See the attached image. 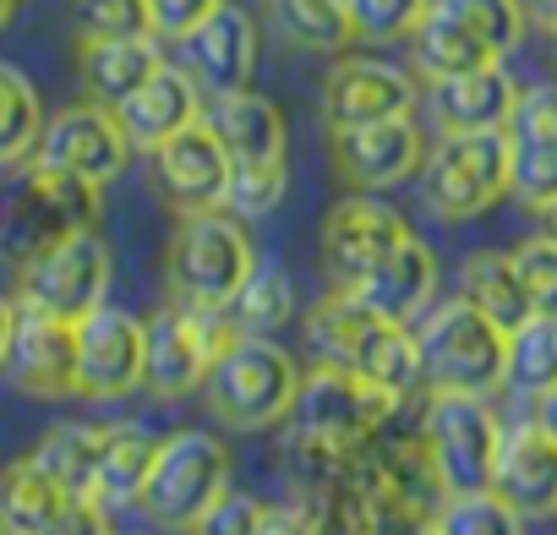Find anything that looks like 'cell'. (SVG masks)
Wrapping results in <instances>:
<instances>
[{"label":"cell","mask_w":557,"mask_h":535,"mask_svg":"<svg viewBox=\"0 0 557 535\" xmlns=\"http://www.w3.org/2000/svg\"><path fill=\"white\" fill-rule=\"evenodd\" d=\"M356 475L361 486L372 492V502L383 508L388 519V535L405 530V524H426L437 513V502L448 497L443 492V475L426 453V437L421 426H383L361 453H356Z\"/></svg>","instance_id":"12"},{"label":"cell","mask_w":557,"mask_h":535,"mask_svg":"<svg viewBox=\"0 0 557 535\" xmlns=\"http://www.w3.org/2000/svg\"><path fill=\"white\" fill-rule=\"evenodd\" d=\"M432 0H345V12L356 23V39L388 45V39H410L416 23L426 17Z\"/></svg>","instance_id":"42"},{"label":"cell","mask_w":557,"mask_h":535,"mask_svg":"<svg viewBox=\"0 0 557 535\" xmlns=\"http://www.w3.org/2000/svg\"><path fill=\"white\" fill-rule=\"evenodd\" d=\"M421 197L443 224L497 208L508 197V132H443L421 159Z\"/></svg>","instance_id":"7"},{"label":"cell","mask_w":557,"mask_h":535,"mask_svg":"<svg viewBox=\"0 0 557 535\" xmlns=\"http://www.w3.org/2000/svg\"><path fill=\"white\" fill-rule=\"evenodd\" d=\"M432 7L443 17H454L459 28H470L497 61L519 50L524 39V12H519V0H432Z\"/></svg>","instance_id":"38"},{"label":"cell","mask_w":557,"mask_h":535,"mask_svg":"<svg viewBox=\"0 0 557 535\" xmlns=\"http://www.w3.org/2000/svg\"><path fill=\"white\" fill-rule=\"evenodd\" d=\"M164 268H170V296L181 307L224 312L235 301V290L246 285V274L257 268V251L235 213L208 208V213H181Z\"/></svg>","instance_id":"5"},{"label":"cell","mask_w":557,"mask_h":535,"mask_svg":"<svg viewBox=\"0 0 557 535\" xmlns=\"http://www.w3.org/2000/svg\"><path fill=\"white\" fill-rule=\"evenodd\" d=\"M262 508H268V502H257L251 492H235V486H230V492L208 508V519H202L197 530H202V535H257Z\"/></svg>","instance_id":"45"},{"label":"cell","mask_w":557,"mask_h":535,"mask_svg":"<svg viewBox=\"0 0 557 535\" xmlns=\"http://www.w3.org/2000/svg\"><path fill=\"white\" fill-rule=\"evenodd\" d=\"M410 55H416V72L421 77H459V72H475V66H492L497 55L470 34V28H459L454 17H443L437 7H426V17L416 23V34H410Z\"/></svg>","instance_id":"31"},{"label":"cell","mask_w":557,"mask_h":535,"mask_svg":"<svg viewBox=\"0 0 557 535\" xmlns=\"http://www.w3.org/2000/svg\"><path fill=\"white\" fill-rule=\"evenodd\" d=\"M99 208H104V186L28 159L0 186V257L28 262L77 229H99Z\"/></svg>","instance_id":"2"},{"label":"cell","mask_w":557,"mask_h":535,"mask_svg":"<svg viewBox=\"0 0 557 535\" xmlns=\"http://www.w3.org/2000/svg\"><path fill=\"white\" fill-rule=\"evenodd\" d=\"M12 323H17V296H0V366H7V345H12Z\"/></svg>","instance_id":"49"},{"label":"cell","mask_w":557,"mask_h":535,"mask_svg":"<svg viewBox=\"0 0 557 535\" xmlns=\"http://www.w3.org/2000/svg\"><path fill=\"white\" fill-rule=\"evenodd\" d=\"M181 55H186V72L197 77V88L208 99L251 88V72H257V23H251V12H240V7L224 0L208 23H197L181 39Z\"/></svg>","instance_id":"22"},{"label":"cell","mask_w":557,"mask_h":535,"mask_svg":"<svg viewBox=\"0 0 557 535\" xmlns=\"http://www.w3.org/2000/svg\"><path fill=\"white\" fill-rule=\"evenodd\" d=\"M115 121H121V132H126L132 148L153 153L164 137H175L181 126L202 121V88H197V77L186 66H170L164 61L126 104H115Z\"/></svg>","instance_id":"23"},{"label":"cell","mask_w":557,"mask_h":535,"mask_svg":"<svg viewBox=\"0 0 557 535\" xmlns=\"http://www.w3.org/2000/svg\"><path fill=\"white\" fill-rule=\"evenodd\" d=\"M72 34L77 45L137 39V34H153V12L148 0H72Z\"/></svg>","instance_id":"40"},{"label":"cell","mask_w":557,"mask_h":535,"mask_svg":"<svg viewBox=\"0 0 557 535\" xmlns=\"http://www.w3.org/2000/svg\"><path fill=\"white\" fill-rule=\"evenodd\" d=\"M535 213H541V235L557 240V202H546V208H535Z\"/></svg>","instance_id":"51"},{"label":"cell","mask_w":557,"mask_h":535,"mask_svg":"<svg viewBox=\"0 0 557 535\" xmlns=\"http://www.w3.org/2000/svg\"><path fill=\"white\" fill-rule=\"evenodd\" d=\"M552 61H557V34H552Z\"/></svg>","instance_id":"54"},{"label":"cell","mask_w":557,"mask_h":535,"mask_svg":"<svg viewBox=\"0 0 557 535\" xmlns=\"http://www.w3.org/2000/svg\"><path fill=\"white\" fill-rule=\"evenodd\" d=\"M437 535H524V519L492 492V486H475V492H448L432 513Z\"/></svg>","instance_id":"37"},{"label":"cell","mask_w":557,"mask_h":535,"mask_svg":"<svg viewBox=\"0 0 557 535\" xmlns=\"http://www.w3.org/2000/svg\"><path fill=\"white\" fill-rule=\"evenodd\" d=\"M459 296L475 301V307H481L492 323H503L508 334H513L524 318H535V307H530V296H524V285H519L513 251H475V257H465V268H459Z\"/></svg>","instance_id":"29"},{"label":"cell","mask_w":557,"mask_h":535,"mask_svg":"<svg viewBox=\"0 0 557 535\" xmlns=\"http://www.w3.org/2000/svg\"><path fill=\"white\" fill-rule=\"evenodd\" d=\"M329 153H334L339 181H350L356 191H388L421 175L426 142L410 115H394V121H367V126H334Z\"/></svg>","instance_id":"17"},{"label":"cell","mask_w":557,"mask_h":535,"mask_svg":"<svg viewBox=\"0 0 557 535\" xmlns=\"http://www.w3.org/2000/svg\"><path fill=\"white\" fill-rule=\"evenodd\" d=\"M219 7H224V0H148L153 34H159V39H175V45H181L197 23H208Z\"/></svg>","instance_id":"46"},{"label":"cell","mask_w":557,"mask_h":535,"mask_svg":"<svg viewBox=\"0 0 557 535\" xmlns=\"http://www.w3.org/2000/svg\"><path fill=\"white\" fill-rule=\"evenodd\" d=\"M421 437H426V453L443 475V492L492 486V464H497V448H503V421L486 405V394L432 388L426 410H421Z\"/></svg>","instance_id":"10"},{"label":"cell","mask_w":557,"mask_h":535,"mask_svg":"<svg viewBox=\"0 0 557 535\" xmlns=\"http://www.w3.org/2000/svg\"><path fill=\"white\" fill-rule=\"evenodd\" d=\"M191 535H202V530H191Z\"/></svg>","instance_id":"56"},{"label":"cell","mask_w":557,"mask_h":535,"mask_svg":"<svg viewBox=\"0 0 557 535\" xmlns=\"http://www.w3.org/2000/svg\"><path fill=\"white\" fill-rule=\"evenodd\" d=\"M230 328L235 334H257V339H273L278 328H285L296 318V279L285 262H257L246 285L235 290V301L224 307Z\"/></svg>","instance_id":"30"},{"label":"cell","mask_w":557,"mask_h":535,"mask_svg":"<svg viewBox=\"0 0 557 535\" xmlns=\"http://www.w3.org/2000/svg\"><path fill=\"white\" fill-rule=\"evenodd\" d=\"M143 366H148V323L121 312V307H99L77 323V399H126L143 388Z\"/></svg>","instance_id":"14"},{"label":"cell","mask_w":557,"mask_h":535,"mask_svg":"<svg viewBox=\"0 0 557 535\" xmlns=\"http://www.w3.org/2000/svg\"><path fill=\"white\" fill-rule=\"evenodd\" d=\"M503 132H508V142H546V148H557V83L519 88L513 115H508Z\"/></svg>","instance_id":"44"},{"label":"cell","mask_w":557,"mask_h":535,"mask_svg":"<svg viewBox=\"0 0 557 535\" xmlns=\"http://www.w3.org/2000/svg\"><path fill=\"white\" fill-rule=\"evenodd\" d=\"M257 535H318V519L301 502H268Z\"/></svg>","instance_id":"47"},{"label":"cell","mask_w":557,"mask_h":535,"mask_svg":"<svg viewBox=\"0 0 557 535\" xmlns=\"http://www.w3.org/2000/svg\"><path fill=\"white\" fill-rule=\"evenodd\" d=\"M356 296H361L367 307H377L383 318L416 328V323L426 318L432 296H437V251H432L421 235H405V240L372 268V274L356 285Z\"/></svg>","instance_id":"24"},{"label":"cell","mask_w":557,"mask_h":535,"mask_svg":"<svg viewBox=\"0 0 557 535\" xmlns=\"http://www.w3.org/2000/svg\"><path fill=\"white\" fill-rule=\"evenodd\" d=\"M405 235H410V224L383 197H372V191L339 197L323 219V268H329L334 290H356Z\"/></svg>","instance_id":"16"},{"label":"cell","mask_w":557,"mask_h":535,"mask_svg":"<svg viewBox=\"0 0 557 535\" xmlns=\"http://www.w3.org/2000/svg\"><path fill=\"white\" fill-rule=\"evenodd\" d=\"M307 339L329 366H350L367 383L410 399L426 377H421V350H416V328L383 318L377 307H367L356 290H334L307 312Z\"/></svg>","instance_id":"1"},{"label":"cell","mask_w":557,"mask_h":535,"mask_svg":"<svg viewBox=\"0 0 557 535\" xmlns=\"http://www.w3.org/2000/svg\"><path fill=\"white\" fill-rule=\"evenodd\" d=\"M508 388L541 399L546 388H557V318H524L508 334Z\"/></svg>","instance_id":"36"},{"label":"cell","mask_w":557,"mask_h":535,"mask_svg":"<svg viewBox=\"0 0 557 535\" xmlns=\"http://www.w3.org/2000/svg\"><path fill=\"white\" fill-rule=\"evenodd\" d=\"M110 535H143V530H110Z\"/></svg>","instance_id":"53"},{"label":"cell","mask_w":557,"mask_h":535,"mask_svg":"<svg viewBox=\"0 0 557 535\" xmlns=\"http://www.w3.org/2000/svg\"><path fill=\"white\" fill-rule=\"evenodd\" d=\"M519 12H524V23H530V28L557 34V0H519Z\"/></svg>","instance_id":"48"},{"label":"cell","mask_w":557,"mask_h":535,"mask_svg":"<svg viewBox=\"0 0 557 535\" xmlns=\"http://www.w3.org/2000/svg\"><path fill=\"white\" fill-rule=\"evenodd\" d=\"M508 191L524 208L557 202V148H546V142H508Z\"/></svg>","instance_id":"41"},{"label":"cell","mask_w":557,"mask_h":535,"mask_svg":"<svg viewBox=\"0 0 557 535\" xmlns=\"http://www.w3.org/2000/svg\"><path fill=\"white\" fill-rule=\"evenodd\" d=\"M296 502L318 519V535H388V519H383V508L372 502V492L361 486L356 470H345L339 481H329L323 492L296 497Z\"/></svg>","instance_id":"33"},{"label":"cell","mask_w":557,"mask_h":535,"mask_svg":"<svg viewBox=\"0 0 557 535\" xmlns=\"http://www.w3.org/2000/svg\"><path fill=\"white\" fill-rule=\"evenodd\" d=\"M132 153H137V148L126 142L115 110H104V104H94V99L55 110V115L45 121V132H39V148H34L39 164L66 170V175L94 181V186H110V181L132 164Z\"/></svg>","instance_id":"15"},{"label":"cell","mask_w":557,"mask_h":535,"mask_svg":"<svg viewBox=\"0 0 557 535\" xmlns=\"http://www.w3.org/2000/svg\"><path fill=\"white\" fill-rule=\"evenodd\" d=\"M513 268H519V285L530 296V307L541 318H557V240L552 235H530L513 246Z\"/></svg>","instance_id":"43"},{"label":"cell","mask_w":557,"mask_h":535,"mask_svg":"<svg viewBox=\"0 0 557 535\" xmlns=\"http://www.w3.org/2000/svg\"><path fill=\"white\" fill-rule=\"evenodd\" d=\"M0 524L7 535H110V513L66 492L34 453L0 464Z\"/></svg>","instance_id":"13"},{"label":"cell","mask_w":557,"mask_h":535,"mask_svg":"<svg viewBox=\"0 0 557 535\" xmlns=\"http://www.w3.org/2000/svg\"><path fill=\"white\" fill-rule=\"evenodd\" d=\"M0 535H7V524H0Z\"/></svg>","instance_id":"55"},{"label":"cell","mask_w":557,"mask_h":535,"mask_svg":"<svg viewBox=\"0 0 557 535\" xmlns=\"http://www.w3.org/2000/svg\"><path fill=\"white\" fill-rule=\"evenodd\" d=\"M273 17L301 50H318V55H345V45H356V23L345 12V0H273Z\"/></svg>","instance_id":"35"},{"label":"cell","mask_w":557,"mask_h":535,"mask_svg":"<svg viewBox=\"0 0 557 535\" xmlns=\"http://www.w3.org/2000/svg\"><path fill=\"white\" fill-rule=\"evenodd\" d=\"M421 99L416 77L394 61H377V55H339L329 83H323V115H329V132L334 126H367V121H394V115H410Z\"/></svg>","instance_id":"19"},{"label":"cell","mask_w":557,"mask_h":535,"mask_svg":"<svg viewBox=\"0 0 557 535\" xmlns=\"http://www.w3.org/2000/svg\"><path fill=\"white\" fill-rule=\"evenodd\" d=\"M416 350L426 388H454V394L508 388V328L492 323L465 296L426 307V318L416 323Z\"/></svg>","instance_id":"4"},{"label":"cell","mask_w":557,"mask_h":535,"mask_svg":"<svg viewBox=\"0 0 557 535\" xmlns=\"http://www.w3.org/2000/svg\"><path fill=\"white\" fill-rule=\"evenodd\" d=\"M399 405H405L399 394L367 383V377L350 372V366H329V361H323L318 372L301 377V394H296V410H290L285 426H296V432H307V437H323V443H334V448L361 453L383 426L399 421Z\"/></svg>","instance_id":"8"},{"label":"cell","mask_w":557,"mask_h":535,"mask_svg":"<svg viewBox=\"0 0 557 535\" xmlns=\"http://www.w3.org/2000/svg\"><path fill=\"white\" fill-rule=\"evenodd\" d=\"M45 121L50 115L39 104V88L12 61H0V164H28Z\"/></svg>","instance_id":"34"},{"label":"cell","mask_w":557,"mask_h":535,"mask_svg":"<svg viewBox=\"0 0 557 535\" xmlns=\"http://www.w3.org/2000/svg\"><path fill=\"white\" fill-rule=\"evenodd\" d=\"M224 492H230V448H224V437H213L202 426H186V432L159 443L137 508L148 519H159L164 530H197Z\"/></svg>","instance_id":"6"},{"label":"cell","mask_w":557,"mask_h":535,"mask_svg":"<svg viewBox=\"0 0 557 535\" xmlns=\"http://www.w3.org/2000/svg\"><path fill=\"white\" fill-rule=\"evenodd\" d=\"M301 366L285 345L273 339H257V334H235L202 394H208V415L219 426H235V432H268V426H285L290 410H296V394H301Z\"/></svg>","instance_id":"3"},{"label":"cell","mask_w":557,"mask_h":535,"mask_svg":"<svg viewBox=\"0 0 557 535\" xmlns=\"http://www.w3.org/2000/svg\"><path fill=\"white\" fill-rule=\"evenodd\" d=\"M290 170L285 159H257V164H230V186H224V213L235 219H268L285 202Z\"/></svg>","instance_id":"39"},{"label":"cell","mask_w":557,"mask_h":535,"mask_svg":"<svg viewBox=\"0 0 557 535\" xmlns=\"http://www.w3.org/2000/svg\"><path fill=\"white\" fill-rule=\"evenodd\" d=\"M110 274H115V262H110L104 235L99 229H77L61 246L17 262V307L50 312L61 323H83L88 312L104 307Z\"/></svg>","instance_id":"9"},{"label":"cell","mask_w":557,"mask_h":535,"mask_svg":"<svg viewBox=\"0 0 557 535\" xmlns=\"http://www.w3.org/2000/svg\"><path fill=\"white\" fill-rule=\"evenodd\" d=\"M492 492L519 519H552L557 513V437L541 421L503 426V448L492 464Z\"/></svg>","instance_id":"21"},{"label":"cell","mask_w":557,"mask_h":535,"mask_svg":"<svg viewBox=\"0 0 557 535\" xmlns=\"http://www.w3.org/2000/svg\"><path fill=\"white\" fill-rule=\"evenodd\" d=\"M159 443L164 437H153L143 421H104V448H99V470H94V502L104 513H121V508L143 502Z\"/></svg>","instance_id":"28"},{"label":"cell","mask_w":557,"mask_h":535,"mask_svg":"<svg viewBox=\"0 0 557 535\" xmlns=\"http://www.w3.org/2000/svg\"><path fill=\"white\" fill-rule=\"evenodd\" d=\"M535 421H541V426L557 437V388H546V394L535 399Z\"/></svg>","instance_id":"50"},{"label":"cell","mask_w":557,"mask_h":535,"mask_svg":"<svg viewBox=\"0 0 557 535\" xmlns=\"http://www.w3.org/2000/svg\"><path fill=\"white\" fill-rule=\"evenodd\" d=\"M164 66V39L159 34H137V39H94L77 50V72L94 104L115 110L126 104L153 72Z\"/></svg>","instance_id":"27"},{"label":"cell","mask_w":557,"mask_h":535,"mask_svg":"<svg viewBox=\"0 0 557 535\" xmlns=\"http://www.w3.org/2000/svg\"><path fill=\"white\" fill-rule=\"evenodd\" d=\"M148 323V366H143V388L164 405H181L191 394H202L219 350L235 339L224 312H191L181 301L159 307Z\"/></svg>","instance_id":"11"},{"label":"cell","mask_w":557,"mask_h":535,"mask_svg":"<svg viewBox=\"0 0 557 535\" xmlns=\"http://www.w3.org/2000/svg\"><path fill=\"white\" fill-rule=\"evenodd\" d=\"M202 121L213 126V137L224 142L230 164H257V159H285V115L273 99L235 88V94H213Z\"/></svg>","instance_id":"26"},{"label":"cell","mask_w":557,"mask_h":535,"mask_svg":"<svg viewBox=\"0 0 557 535\" xmlns=\"http://www.w3.org/2000/svg\"><path fill=\"white\" fill-rule=\"evenodd\" d=\"M17 394L28 399H77V323H61L50 312L17 307L7 366Z\"/></svg>","instance_id":"18"},{"label":"cell","mask_w":557,"mask_h":535,"mask_svg":"<svg viewBox=\"0 0 557 535\" xmlns=\"http://www.w3.org/2000/svg\"><path fill=\"white\" fill-rule=\"evenodd\" d=\"M104 448V421H61L34 443V459L77 497H94V470Z\"/></svg>","instance_id":"32"},{"label":"cell","mask_w":557,"mask_h":535,"mask_svg":"<svg viewBox=\"0 0 557 535\" xmlns=\"http://www.w3.org/2000/svg\"><path fill=\"white\" fill-rule=\"evenodd\" d=\"M153 186L164 191L170 208L181 213H208L224 208V186H230V153L213 137L208 121L181 126L175 137H164L153 148Z\"/></svg>","instance_id":"20"},{"label":"cell","mask_w":557,"mask_h":535,"mask_svg":"<svg viewBox=\"0 0 557 535\" xmlns=\"http://www.w3.org/2000/svg\"><path fill=\"white\" fill-rule=\"evenodd\" d=\"M12 12H17V0H0V28L12 23Z\"/></svg>","instance_id":"52"},{"label":"cell","mask_w":557,"mask_h":535,"mask_svg":"<svg viewBox=\"0 0 557 535\" xmlns=\"http://www.w3.org/2000/svg\"><path fill=\"white\" fill-rule=\"evenodd\" d=\"M513 99H519V88L503 72V61L459 72V77H437L426 94L443 132H503L513 115Z\"/></svg>","instance_id":"25"}]
</instances>
